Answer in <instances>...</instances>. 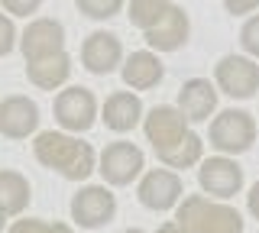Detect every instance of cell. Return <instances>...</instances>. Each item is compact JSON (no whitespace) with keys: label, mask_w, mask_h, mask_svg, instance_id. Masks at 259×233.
I'll return each mask as SVG.
<instances>
[{"label":"cell","mask_w":259,"mask_h":233,"mask_svg":"<svg viewBox=\"0 0 259 233\" xmlns=\"http://www.w3.org/2000/svg\"><path fill=\"white\" fill-rule=\"evenodd\" d=\"M32 156L39 165L59 172L68 181H84L91 172H97V152L91 143L78 139L62 130H46L32 143Z\"/></svg>","instance_id":"6da1fadb"},{"label":"cell","mask_w":259,"mask_h":233,"mask_svg":"<svg viewBox=\"0 0 259 233\" xmlns=\"http://www.w3.org/2000/svg\"><path fill=\"white\" fill-rule=\"evenodd\" d=\"M175 223L182 227V233H243V217L237 207L207 195L182 198Z\"/></svg>","instance_id":"7a4b0ae2"},{"label":"cell","mask_w":259,"mask_h":233,"mask_svg":"<svg viewBox=\"0 0 259 233\" xmlns=\"http://www.w3.org/2000/svg\"><path fill=\"white\" fill-rule=\"evenodd\" d=\"M207 143L214 146L221 156H240L249 152L256 143V120L246 110H221L207 126Z\"/></svg>","instance_id":"3957f363"},{"label":"cell","mask_w":259,"mask_h":233,"mask_svg":"<svg viewBox=\"0 0 259 233\" xmlns=\"http://www.w3.org/2000/svg\"><path fill=\"white\" fill-rule=\"evenodd\" d=\"M52 110L62 133H71V136L88 133L97 123V98L91 94V87H81V84H71L55 94Z\"/></svg>","instance_id":"277c9868"},{"label":"cell","mask_w":259,"mask_h":233,"mask_svg":"<svg viewBox=\"0 0 259 233\" xmlns=\"http://www.w3.org/2000/svg\"><path fill=\"white\" fill-rule=\"evenodd\" d=\"M143 133H146V139L152 143L156 156H165V152H172L178 143H185V136L191 133V126H188V120L182 117L178 107L159 104V107H152L149 114L143 117Z\"/></svg>","instance_id":"5b68a950"},{"label":"cell","mask_w":259,"mask_h":233,"mask_svg":"<svg viewBox=\"0 0 259 233\" xmlns=\"http://www.w3.org/2000/svg\"><path fill=\"white\" fill-rule=\"evenodd\" d=\"M143 165H146V156L140 146L126 139H117L110 146H104L101 159H97V172L104 175V181L113 184V188H123V184L136 181L143 175Z\"/></svg>","instance_id":"8992f818"},{"label":"cell","mask_w":259,"mask_h":233,"mask_svg":"<svg viewBox=\"0 0 259 233\" xmlns=\"http://www.w3.org/2000/svg\"><path fill=\"white\" fill-rule=\"evenodd\" d=\"M214 87L233 101H249L259 91V65L246 55H224L214 65Z\"/></svg>","instance_id":"52a82bcc"},{"label":"cell","mask_w":259,"mask_h":233,"mask_svg":"<svg viewBox=\"0 0 259 233\" xmlns=\"http://www.w3.org/2000/svg\"><path fill=\"white\" fill-rule=\"evenodd\" d=\"M117 214V198L104 184H84L75 198H71V220L84 230L107 227Z\"/></svg>","instance_id":"ba28073f"},{"label":"cell","mask_w":259,"mask_h":233,"mask_svg":"<svg viewBox=\"0 0 259 233\" xmlns=\"http://www.w3.org/2000/svg\"><path fill=\"white\" fill-rule=\"evenodd\" d=\"M16 45H20L26 65L29 62H39V59H49V55H59V52H65V26L59 20L39 17L23 29V36L16 39Z\"/></svg>","instance_id":"9c48e42d"},{"label":"cell","mask_w":259,"mask_h":233,"mask_svg":"<svg viewBox=\"0 0 259 233\" xmlns=\"http://www.w3.org/2000/svg\"><path fill=\"white\" fill-rule=\"evenodd\" d=\"M198 184L207 191V198L227 201V198L240 195V188H243V168L233 162L230 156H210V159H201Z\"/></svg>","instance_id":"30bf717a"},{"label":"cell","mask_w":259,"mask_h":233,"mask_svg":"<svg viewBox=\"0 0 259 233\" xmlns=\"http://www.w3.org/2000/svg\"><path fill=\"white\" fill-rule=\"evenodd\" d=\"M140 204L149 207V211H172L178 207V201H182L185 188H182V178L172 172V168H149V172L143 175L140 181Z\"/></svg>","instance_id":"8fae6325"},{"label":"cell","mask_w":259,"mask_h":233,"mask_svg":"<svg viewBox=\"0 0 259 233\" xmlns=\"http://www.w3.org/2000/svg\"><path fill=\"white\" fill-rule=\"evenodd\" d=\"M120 62H123V45H120L117 33L94 29V33L84 36V42H81V65L91 75H110V71L120 68Z\"/></svg>","instance_id":"7c38bea8"},{"label":"cell","mask_w":259,"mask_h":233,"mask_svg":"<svg viewBox=\"0 0 259 233\" xmlns=\"http://www.w3.org/2000/svg\"><path fill=\"white\" fill-rule=\"evenodd\" d=\"M39 130V107L26 94H10L0 101V136L26 139Z\"/></svg>","instance_id":"4fadbf2b"},{"label":"cell","mask_w":259,"mask_h":233,"mask_svg":"<svg viewBox=\"0 0 259 233\" xmlns=\"http://www.w3.org/2000/svg\"><path fill=\"white\" fill-rule=\"evenodd\" d=\"M188 33H191L188 13L172 4L165 13H162V20L152 29H146L143 36H146V42H149L152 52H175V49H182V45L188 42Z\"/></svg>","instance_id":"5bb4252c"},{"label":"cell","mask_w":259,"mask_h":233,"mask_svg":"<svg viewBox=\"0 0 259 233\" xmlns=\"http://www.w3.org/2000/svg\"><path fill=\"white\" fill-rule=\"evenodd\" d=\"M178 110L188 123H204L217 110V87L207 78H188L178 91Z\"/></svg>","instance_id":"9a60e30c"},{"label":"cell","mask_w":259,"mask_h":233,"mask_svg":"<svg viewBox=\"0 0 259 233\" xmlns=\"http://www.w3.org/2000/svg\"><path fill=\"white\" fill-rule=\"evenodd\" d=\"M120 75H123L126 87H133V91H149V87H156L162 78H165V65L159 62L156 52L140 49V52H130V59L120 62Z\"/></svg>","instance_id":"2e32d148"},{"label":"cell","mask_w":259,"mask_h":233,"mask_svg":"<svg viewBox=\"0 0 259 233\" xmlns=\"http://www.w3.org/2000/svg\"><path fill=\"white\" fill-rule=\"evenodd\" d=\"M143 120V101L133 91H113L104 101V126H110L113 133H130L133 126H140Z\"/></svg>","instance_id":"e0dca14e"},{"label":"cell","mask_w":259,"mask_h":233,"mask_svg":"<svg viewBox=\"0 0 259 233\" xmlns=\"http://www.w3.org/2000/svg\"><path fill=\"white\" fill-rule=\"evenodd\" d=\"M26 78L36 87H42V91H55V87H62L71 78V55L59 52V55H49V59L29 62V65H26Z\"/></svg>","instance_id":"ac0fdd59"},{"label":"cell","mask_w":259,"mask_h":233,"mask_svg":"<svg viewBox=\"0 0 259 233\" xmlns=\"http://www.w3.org/2000/svg\"><path fill=\"white\" fill-rule=\"evenodd\" d=\"M32 188L26 181V175L16 168H0V211L7 217H16L29 207Z\"/></svg>","instance_id":"d6986e66"},{"label":"cell","mask_w":259,"mask_h":233,"mask_svg":"<svg viewBox=\"0 0 259 233\" xmlns=\"http://www.w3.org/2000/svg\"><path fill=\"white\" fill-rule=\"evenodd\" d=\"M168 7H172V0H130V23L146 33L162 20Z\"/></svg>","instance_id":"ffe728a7"},{"label":"cell","mask_w":259,"mask_h":233,"mask_svg":"<svg viewBox=\"0 0 259 233\" xmlns=\"http://www.w3.org/2000/svg\"><path fill=\"white\" fill-rule=\"evenodd\" d=\"M88 20H113L123 10V0H75Z\"/></svg>","instance_id":"44dd1931"},{"label":"cell","mask_w":259,"mask_h":233,"mask_svg":"<svg viewBox=\"0 0 259 233\" xmlns=\"http://www.w3.org/2000/svg\"><path fill=\"white\" fill-rule=\"evenodd\" d=\"M7 233H75L68 223H59V220H36V217H26V220H16Z\"/></svg>","instance_id":"7402d4cb"},{"label":"cell","mask_w":259,"mask_h":233,"mask_svg":"<svg viewBox=\"0 0 259 233\" xmlns=\"http://www.w3.org/2000/svg\"><path fill=\"white\" fill-rule=\"evenodd\" d=\"M240 45H243V52H246V59H259V13L243 23Z\"/></svg>","instance_id":"603a6c76"},{"label":"cell","mask_w":259,"mask_h":233,"mask_svg":"<svg viewBox=\"0 0 259 233\" xmlns=\"http://www.w3.org/2000/svg\"><path fill=\"white\" fill-rule=\"evenodd\" d=\"M16 26H13V20L7 17V13H0V59L4 55H10L13 49H16Z\"/></svg>","instance_id":"cb8c5ba5"},{"label":"cell","mask_w":259,"mask_h":233,"mask_svg":"<svg viewBox=\"0 0 259 233\" xmlns=\"http://www.w3.org/2000/svg\"><path fill=\"white\" fill-rule=\"evenodd\" d=\"M39 4H42V0H0L7 17H32V13L39 10Z\"/></svg>","instance_id":"d4e9b609"},{"label":"cell","mask_w":259,"mask_h":233,"mask_svg":"<svg viewBox=\"0 0 259 233\" xmlns=\"http://www.w3.org/2000/svg\"><path fill=\"white\" fill-rule=\"evenodd\" d=\"M227 13H233V17H246V13H253L259 7V0H224Z\"/></svg>","instance_id":"484cf974"},{"label":"cell","mask_w":259,"mask_h":233,"mask_svg":"<svg viewBox=\"0 0 259 233\" xmlns=\"http://www.w3.org/2000/svg\"><path fill=\"white\" fill-rule=\"evenodd\" d=\"M246 207H249V214H253L256 220H259V181L253 184V188H249V195H246Z\"/></svg>","instance_id":"4316f807"},{"label":"cell","mask_w":259,"mask_h":233,"mask_svg":"<svg viewBox=\"0 0 259 233\" xmlns=\"http://www.w3.org/2000/svg\"><path fill=\"white\" fill-rule=\"evenodd\" d=\"M156 233H182V227H178L175 220H168V223H162V227H159Z\"/></svg>","instance_id":"83f0119b"},{"label":"cell","mask_w":259,"mask_h":233,"mask_svg":"<svg viewBox=\"0 0 259 233\" xmlns=\"http://www.w3.org/2000/svg\"><path fill=\"white\" fill-rule=\"evenodd\" d=\"M4 227H7V214L0 211V233H4Z\"/></svg>","instance_id":"f1b7e54d"},{"label":"cell","mask_w":259,"mask_h":233,"mask_svg":"<svg viewBox=\"0 0 259 233\" xmlns=\"http://www.w3.org/2000/svg\"><path fill=\"white\" fill-rule=\"evenodd\" d=\"M123 233H146V230H140V227H130V230H123Z\"/></svg>","instance_id":"f546056e"}]
</instances>
